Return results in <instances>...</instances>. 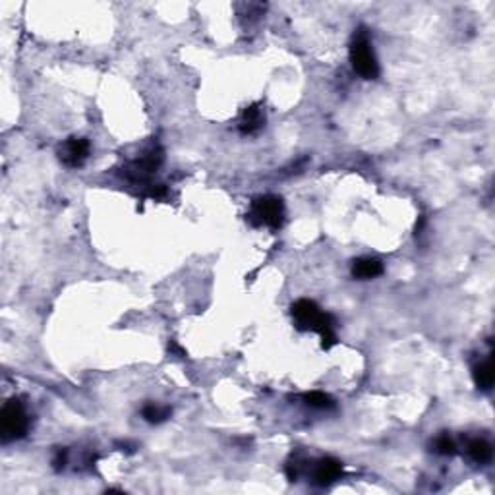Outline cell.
<instances>
[{"label":"cell","mask_w":495,"mask_h":495,"mask_svg":"<svg viewBox=\"0 0 495 495\" xmlns=\"http://www.w3.org/2000/svg\"><path fill=\"white\" fill-rule=\"evenodd\" d=\"M434 447H436V452L445 455V457H449V455H455V452H457V445H455V441H452L449 436H445V434L437 437Z\"/></svg>","instance_id":"14"},{"label":"cell","mask_w":495,"mask_h":495,"mask_svg":"<svg viewBox=\"0 0 495 495\" xmlns=\"http://www.w3.org/2000/svg\"><path fill=\"white\" fill-rule=\"evenodd\" d=\"M172 410L169 406H161V404H155V402H149L144 406L142 410V416L149 422V424H161L167 418H171Z\"/></svg>","instance_id":"12"},{"label":"cell","mask_w":495,"mask_h":495,"mask_svg":"<svg viewBox=\"0 0 495 495\" xmlns=\"http://www.w3.org/2000/svg\"><path fill=\"white\" fill-rule=\"evenodd\" d=\"M91 151L89 139L87 137H70L66 139L59 149V159L64 167L68 169H77L87 161Z\"/></svg>","instance_id":"6"},{"label":"cell","mask_w":495,"mask_h":495,"mask_svg":"<svg viewBox=\"0 0 495 495\" xmlns=\"http://www.w3.org/2000/svg\"><path fill=\"white\" fill-rule=\"evenodd\" d=\"M162 162V149L159 146H153L147 149L142 157H137L136 161H132L124 169V176L132 182H147L151 174L157 172V169L161 167Z\"/></svg>","instance_id":"5"},{"label":"cell","mask_w":495,"mask_h":495,"mask_svg":"<svg viewBox=\"0 0 495 495\" xmlns=\"http://www.w3.org/2000/svg\"><path fill=\"white\" fill-rule=\"evenodd\" d=\"M383 273V264L377 257H358L352 261V275L356 279L367 281V279H376Z\"/></svg>","instance_id":"9"},{"label":"cell","mask_w":495,"mask_h":495,"mask_svg":"<svg viewBox=\"0 0 495 495\" xmlns=\"http://www.w3.org/2000/svg\"><path fill=\"white\" fill-rule=\"evenodd\" d=\"M264 126H265V114L259 105H252V107L244 109V112H242V116H240V122H238L240 134H244V136H252V134H257Z\"/></svg>","instance_id":"8"},{"label":"cell","mask_w":495,"mask_h":495,"mask_svg":"<svg viewBox=\"0 0 495 495\" xmlns=\"http://www.w3.org/2000/svg\"><path fill=\"white\" fill-rule=\"evenodd\" d=\"M466 452H469V457L472 459V461L478 462V464H484V462L492 461L494 449H492V443H489L487 439L476 437V439L469 441V445H466Z\"/></svg>","instance_id":"11"},{"label":"cell","mask_w":495,"mask_h":495,"mask_svg":"<svg viewBox=\"0 0 495 495\" xmlns=\"http://www.w3.org/2000/svg\"><path fill=\"white\" fill-rule=\"evenodd\" d=\"M247 219L256 227H269V229H281L284 221V204L279 196H259L252 201V209L247 213Z\"/></svg>","instance_id":"4"},{"label":"cell","mask_w":495,"mask_h":495,"mask_svg":"<svg viewBox=\"0 0 495 495\" xmlns=\"http://www.w3.org/2000/svg\"><path fill=\"white\" fill-rule=\"evenodd\" d=\"M292 319L300 331H316L321 337V346L329 350L337 344V333H335V319L331 314L319 310L314 300L300 298L291 307Z\"/></svg>","instance_id":"1"},{"label":"cell","mask_w":495,"mask_h":495,"mask_svg":"<svg viewBox=\"0 0 495 495\" xmlns=\"http://www.w3.org/2000/svg\"><path fill=\"white\" fill-rule=\"evenodd\" d=\"M52 464H54V469L56 470L64 469V464H66V451L56 452V459L52 461Z\"/></svg>","instance_id":"16"},{"label":"cell","mask_w":495,"mask_h":495,"mask_svg":"<svg viewBox=\"0 0 495 495\" xmlns=\"http://www.w3.org/2000/svg\"><path fill=\"white\" fill-rule=\"evenodd\" d=\"M167 188L162 186V184H149L146 190V196L151 197V199H162V197H167Z\"/></svg>","instance_id":"15"},{"label":"cell","mask_w":495,"mask_h":495,"mask_svg":"<svg viewBox=\"0 0 495 495\" xmlns=\"http://www.w3.org/2000/svg\"><path fill=\"white\" fill-rule=\"evenodd\" d=\"M472 377L474 383L482 391H492L494 387V364H492V356H487L486 360H482L478 364H474L472 367Z\"/></svg>","instance_id":"10"},{"label":"cell","mask_w":495,"mask_h":495,"mask_svg":"<svg viewBox=\"0 0 495 495\" xmlns=\"http://www.w3.org/2000/svg\"><path fill=\"white\" fill-rule=\"evenodd\" d=\"M302 399H304V402H306L310 409H317V410L335 409L333 399H331L327 393H321V391H312V393L302 395Z\"/></svg>","instance_id":"13"},{"label":"cell","mask_w":495,"mask_h":495,"mask_svg":"<svg viewBox=\"0 0 495 495\" xmlns=\"http://www.w3.org/2000/svg\"><path fill=\"white\" fill-rule=\"evenodd\" d=\"M341 474L342 462L333 457H323V459L314 462V466H312V480L316 486H329L341 478Z\"/></svg>","instance_id":"7"},{"label":"cell","mask_w":495,"mask_h":495,"mask_svg":"<svg viewBox=\"0 0 495 495\" xmlns=\"http://www.w3.org/2000/svg\"><path fill=\"white\" fill-rule=\"evenodd\" d=\"M350 64L352 68L358 72L364 79H376L379 76V64H377L376 54L372 49V41L367 37L366 29L360 27L350 41L349 49Z\"/></svg>","instance_id":"3"},{"label":"cell","mask_w":495,"mask_h":495,"mask_svg":"<svg viewBox=\"0 0 495 495\" xmlns=\"http://www.w3.org/2000/svg\"><path fill=\"white\" fill-rule=\"evenodd\" d=\"M29 429V416L20 399H8L0 410V437L2 443H10L26 437Z\"/></svg>","instance_id":"2"}]
</instances>
